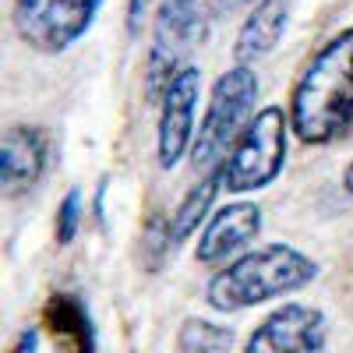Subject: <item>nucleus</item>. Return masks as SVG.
<instances>
[{"label":"nucleus","mask_w":353,"mask_h":353,"mask_svg":"<svg viewBox=\"0 0 353 353\" xmlns=\"http://www.w3.org/2000/svg\"><path fill=\"white\" fill-rule=\"evenodd\" d=\"M286 131H290V124L279 106H269L251 117V124L233 141V149L226 156V188L233 194L261 191L283 173Z\"/></svg>","instance_id":"20e7f679"},{"label":"nucleus","mask_w":353,"mask_h":353,"mask_svg":"<svg viewBox=\"0 0 353 353\" xmlns=\"http://www.w3.org/2000/svg\"><path fill=\"white\" fill-rule=\"evenodd\" d=\"M290 128L304 145H332L353 131V28L332 36L297 78Z\"/></svg>","instance_id":"f257e3e1"},{"label":"nucleus","mask_w":353,"mask_h":353,"mask_svg":"<svg viewBox=\"0 0 353 353\" xmlns=\"http://www.w3.org/2000/svg\"><path fill=\"white\" fill-rule=\"evenodd\" d=\"M81 219V191H68L57 209V244H71Z\"/></svg>","instance_id":"4468645a"},{"label":"nucleus","mask_w":353,"mask_h":353,"mask_svg":"<svg viewBox=\"0 0 353 353\" xmlns=\"http://www.w3.org/2000/svg\"><path fill=\"white\" fill-rule=\"evenodd\" d=\"M254 99H258V78H254L251 64H233L230 71H223L216 78L209 110H205V121H201L194 145H191L194 170L209 173V170L226 163L233 141L251 124Z\"/></svg>","instance_id":"7ed1b4c3"},{"label":"nucleus","mask_w":353,"mask_h":353,"mask_svg":"<svg viewBox=\"0 0 353 353\" xmlns=\"http://www.w3.org/2000/svg\"><path fill=\"white\" fill-rule=\"evenodd\" d=\"M329 339L325 311L311 304H283L276 307L244 343L251 353H314Z\"/></svg>","instance_id":"6e6552de"},{"label":"nucleus","mask_w":353,"mask_h":353,"mask_svg":"<svg viewBox=\"0 0 353 353\" xmlns=\"http://www.w3.org/2000/svg\"><path fill=\"white\" fill-rule=\"evenodd\" d=\"M149 8H152V0H131L128 4V36L141 32V21H145V14H149Z\"/></svg>","instance_id":"dca6fc26"},{"label":"nucleus","mask_w":353,"mask_h":353,"mask_svg":"<svg viewBox=\"0 0 353 353\" xmlns=\"http://www.w3.org/2000/svg\"><path fill=\"white\" fill-rule=\"evenodd\" d=\"M103 0H14V32L18 39L46 57L71 50L92 28Z\"/></svg>","instance_id":"39448f33"},{"label":"nucleus","mask_w":353,"mask_h":353,"mask_svg":"<svg viewBox=\"0 0 353 353\" xmlns=\"http://www.w3.org/2000/svg\"><path fill=\"white\" fill-rule=\"evenodd\" d=\"M201 74L194 64L181 68L159 92V124H156V156L163 170L181 166L194 138V110H198Z\"/></svg>","instance_id":"0eeeda50"},{"label":"nucleus","mask_w":353,"mask_h":353,"mask_svg":"<svg viewBox=\"0 0 353 353\" xmlns=\"http://www.w3.org/2000/svg\"><path fill=\"white\" fill-rule=\"evenodd\" d=\"M314 276L318 261L311 254L290 244H265L237 254L226 269H219L205 286V301L223 314H233L272 297H290V293L311 286Z\"/></svg>","instance_id":"f03ea898"},{"label":"nucleus","mask_w":353,"mask_h":353,"mask_svg":"<svg viewBox=\"0 0 353 353\" xmlns=\"http://www.w3.org/2000/svg\"><path fill=\"white\" fill-rule=\"evenodd\" d=\"M233 336L226 325H212L205 318H188L181 332H176V346L184 353H219V350H230L233 346Z\"/></svg>","instance_id":"ddd939ff"},{"label":"nucleus","mask_w":353,"mask_h":353,"mask_svg":"<svg viewBox=\"0 0 353 353\" xmlns=\"http://www.w3.org/2000/svg\"><path fill=\"white\" fill-rule=\"evenodd\" d=\"M343 188L353 194V163H350V166H346V173H343Z\"/></svg>","instance_id":"f3484780"},{"label":"nucleus","mask_w":353,"mask_h":353,"mask_svg":"<svg viewBox=\"0 0 353 353\" xmlns=\"http://www.w3.org/2000/svg\"><path fill=\"white\" fill-rule=\"evenodd\" d=\"M223 184H226V163L216 166V170H209V173H205L201 181L184 194V201L176 205V212H173V219H170V226H166L173 248H176V244H184L191 233L205 223V216L212 212V201H216V194H219Z\"/></svg>","instance_id":"f8f14e48"},{"label":"nucleus","mask_w":353,"mask_h":353,"mask_svg":"<svg viewBox=\"0 0 353 353\" xmlns=\"http://www.w3.org/2000/svg\"><path fill=\"white\" fill-rule=\"evenodd\" d=\"M261 230V209L254 201H233L205 219L201 241L194 248V258L201 265H223L226 258H237Z\"/></svg>","instance_id":"1a4fd4ad"},{"label":"nucleus","mask_w":353,"mask_h":353,"mask_svg":"<svg viewBox=\"0 0 353 353\" xmlns=\"http://www.w3.org/2000/svg\"><path fill=\"white\" fill-rule=\"evenodd\" d=\"M290 25V0H258L251 14L244 18L237 43H233V61L237 64H254L261 57H269L283 32Z\"/></svg>","instance_id":"9b49d317"},{"label":"nucleus","mask_w":353,"mask_h":353,"mask_svg":"<svg viewBox=\"0 0 353 353\" xmlns=\"http://www.w3.org/2000/svg\"><path fill=\"white\" fill-rule=\"evenodd\" d=\"M46 138L32 124H14L8 128L4 141H0V184H4L8 198L28 194L46 173Z\"/></svg>","instance_id":"9d476101"},{"label":"nucleus","mask_w":353,"mask_h":353,"mask_svg":"<svg viewBox=\"0 0 353 353\" xmlns=\"http://www.w3.org/2000/svg\"><path fill=\"white\" fill-rule=\"evenodd\" d=\"M201 0H159L152 18V50H149V92H163L166 81L188 68V57L205 36Z\"/></svg>","instance_id":"423d86ee"},{"label":"nucleus","mask_w":353,"mask_h":353,"mask_svg":"<svg viewBox=\"0 0 353 353\" xmlns=\"http://www.w3.org/2000/svg\"><path fill=\"white\" fill-rule=\"evenodd\" d=\"M50 318H53V321H61V329H64V332L85 329L88 336H92V325H88V314H85V307H81L74 297H57V301H53V307H50Z\"/></svg>","instance_id":"2eb2a0df"}]
</instances>
